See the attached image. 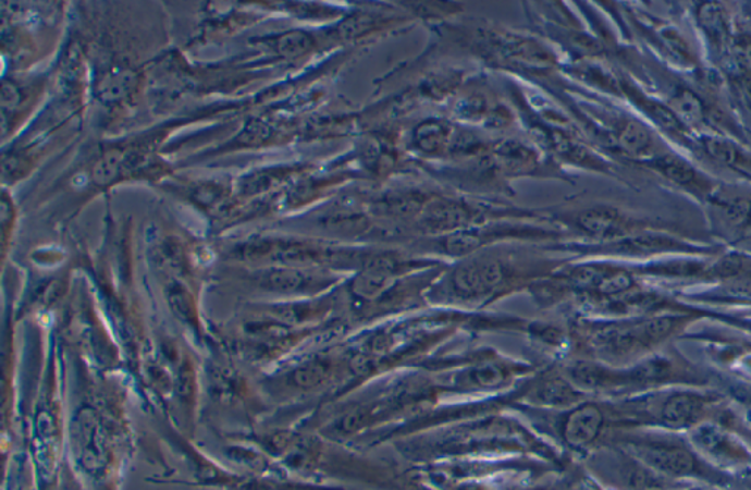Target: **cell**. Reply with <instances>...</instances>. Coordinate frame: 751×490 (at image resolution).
Returning a JSON list of instances; mask_svg holds the SVG:
<instances>
[{
  "label": "cell",
  "instance_id": "cell-1",
  "mask_svg": "<svg viewBox=\"0 0 751 490\" xmlns=\"http://www.w3.org/2000/svg\"><path fill=\"white\" fill-rule=\"evenodd\" d=\"M615 441L665 479L685 485H707L723 490H747L738 477L727 475L709 464L694 450L686 434L660 429H631L621 432Z\"/></svg>",
  "mask_w": 751,
  "mask_h": 490
},
{
  "label": "cell",
  "instance_id": "cell-2",
  "mask_svg": "<svg viewBox=\"0 0 751 490\" xmlns=\"http://www.w3.org/2000/svg\"><path fill=\"white\" fill-rule=\"evenodd\" d=\"M691 445L713 467L734 477L751 471V442L740 428L738 414L723 408L712 420L686 433Z\"/></svg>",
  "mask_w": 751,
  "mask_h": 490
},
{
  "label": "cell",
  "instance_id": "cell-3",
  "mask_svg": "<svg viewBox=\"0 0 751 490\" xmlns=\"http://www.w3.org/2000/svg\"><path fill=\"white\" fill-rule=\"evenodd\" d=\"M344 366L345 362L327 356L299 362L284 373L276 375L269 388L276 395L309 394V392L318 391L335 380L343 371Z\"/></svg>",
  "mask_w": 751,
  "mask_h": 490
},
{
  "label": "cell",
  "instance_id": "cell-4",
  "mask_svg": "<svg viewBox=\"0 0 751 490\" xmlns=\"http://www.w3.org/2000/svg\"><path fill=\"white\" fill-rule=\"evenodd\" d=\"M611 425H624L621 412L598 403H584L569 412L564 424V434L574 446H590L605 434Z\"/></svg>",
  "mask_w": 751,
  "mask_h": 490
},
{
  "label": "cell",
  "instance_id": "cell-5",
  "mask_svg": "<svg viewBox=\"0 0 751 490\" xmlns=\"http://www.w3.org/2000/svg\"><path fill=\"white\" fill-rule=\"evenodd\" d=\"M645 164L664 176V179L670 181V183L689 189L691 193L702 194L706 200L716 192L715 184L707 176H704L702 172L698 171L693 164L682 159L681 156L660 154L645 160Z\"/></svg>",
  "mask_w": 751,
  "mask_h": 490
},
{
  "label": "cell",
  "instance_id": "cell-6",
  "mask_svg": "<svg viewBox=\"0 0 751 490\" xmlns=\"http://www.w3.org/2000/svg\"><path fill=\"white\" fill-rule=\"evenodd\" d=\"M578 225L586 234L611 241V243L648 230L643 223L636 221V219L632 221L626 215L618 212L617 209H610V207H598V209L581 213L578 218Z\"/></svg>",
  "mask_w": 751,
  "mask_h": 490
},
{
  "label": "cell",
  "instance_id": "cell-7",
  "mask_svg": "<svg viewBox=\"0 0 751 490\" xmlns=\"http://www.w3.org/2000/svg\"><path fill=\"white\" fill-rule=\"evenodd\" d=\"M260 289L272 291V293H301L313 289L322 282V278L315 274L303 272L294 268L266 269L256 277Z\"/></svg>",
  "mask_w": 751,
  "mask_h": 490
},
{
  "label": "cell",
  "instance_id": "cell-8",
  "mask_svg": "<svg viewBox=\"0 0 751 490\" xmlns=\"http://www.w3.org/2000/svg\"><path fill=\"white\" fill-rule=\"evenodd\" d=\"M617 142L626 154L645 160L660 155L656 151V138L653 131L645 126L643 122L627 120L618 128Z\"/></svg>",
  "mask_w": 751,
  "mask_h": 490
},
{
  "label": "cell",
  "instance_id": "cell-9",
  "mask_svg": "<svg viewBox=\"0 0 751 490\" xmlns=\"http://www.w3.org/2000/svg\"><path fill=\"white\" fill-rule=\"evenodd\" d=\"M702 146L713 160L751 179V151H747L731 139L723 137H704Z\"/></svg>",
  "mask_w": 751,
  "mask_h": 490
},
{
  "label": "cell",
  "instance_id": "cell-10",
  "mask_svg": "<svg viewBox=\"0 0 751 490\" xmlns=\"http://www.w3.org/2000/svg\"><path fill=\"white\" fill-rule=\"evenodd\" d=\"M698 20L711 44L716 49L728 50L731 37H729L727 12L724 8L715 2L702 3L698 10Z\"/></svg>",
  "mask_w": 751,
  "mask_h": 490
},
{
  "label": "cell",
  "instance_id": "cell-11",
  "mask_svg": "<svg viewBox=\"0 0 751 490\" xmlns=\"http://www.w3.org/2000/svg\"><path fill=\"white\" fill-rule=\"evenodd\" d=\"M668 107L686 128L702 125L706 120V107L702 97L690 88L678 87L669 97Z\"/></svg>",
  "mask_w": 751,
  "mask_h": 490
},
{
  "label": "cell",
  "instance_id": "cell-12",
  "mask_svg": "<svg viewBox=\"0 0 751 490\" xmlns=\"http://www.w3.org/2000/svg\"><path fill=\"white\" fill-rule=\"evenodd\" d=\"M639 103L643 107L644 111L649 113L652 121L655 122L656 125H660L662 130L666 131V133L679 135H685L687 133L686 126L674 115L668 105L644 99V97H641Z\"/></svg>",
  "mask_w": 751,
  "mask_h": 490
},
{
  "label": "cell",
  "instance_id": "cell-13",
  "mask_svg": "<svg viewBox=\"0 0 751 490\" xmlns=\"http://www.w3.org/2000/svg\"><path fill=\"white\" fill-rule=\"evenodd\" d=\"M122 163H124V156H122L120 150L108 151L97 162L95 171H93V180L99 185L112 183L116 179L118 173H120Z\"/></svg>",
  "mask_w": 751,
  "mask_h": 490
},
{
  "label": "cell",
  "instance_id": "cell-14",
  "mask_svg": "<svg viewBox=\"0 0 751 490\" xmlns=\"http://www.w3.org/2000/svg\"><path fill=\"white\" fill-rule=\"evenodd\" d=\"M728 53L736 63L737 74L751 73V39L749 36L732 37Z\"/></svg>",
  "mask_w": 751,
  "mask_h": 490
},
{
  "label": "cell",
  "instance_id": "cell-15",
  "mask_svg": "<svg viewBox=\"0 0 751 490\" xmlns=\"http://www.w3.org/2000/svg\"><path fill=\"white\" fill-rule=\"evenodd\" d=\"M731 90L738 107L751 118V73L734 75Z\"/></svg>",
  "mask_w": 751,
  "mask_h": 490
},
{
  "label": "cell",
  "instance_id": "cell-16",
  "mask_svg": "<svg viewBox=\"0 0 751 490\" xmlns=\"http://www.w3.org/2000/svg\"><path fill=\"white\" fill-rule=\"evenodd\" d=\"M169 303L174 307L180 318L185 320L193 318L194 311L192 299L188 298L187 293H185V290L181 289L180 285H174L169 290Z\"/></svg>",
  "mask_w": 751,
  "mask_h": 490
},
{
  "label": "cell",
  "instance_id": "cell-17",
  "mask_svg": "<svg viewBox=\"0 0 751 490\" xmlns=\"http://www.w3.org/2000/svg\"><path fill=\"white\" fill-rule=\"evenodd\" d=\"M307 45H309V41H307L306 36H303V34L294 33L288 34V36L282 37L280 50L281 53L286 54V57H294V54L304 52V50H306L307 48Z\"/></svg>",
  "mask_w": 751,
  "mask_h": 490
},
{
  "label": "cell",
  "instance_id": "cell-18",
  "mask_svg": "<svg viewBox=\"0 0 751 490\" xmlns=\"http://www.w3.org/2000/svg\"><path fill=\"white\" fill-rule=\"evenodd\" d=\"M20 101V95L19 90L12 84H3L2 88V103H3V109L7 108H14L15 105H19Z\"/></svg>",
  "mask_w": 751,
  "mask_h": 490
},
{
  "label": "cell",
  "instance_id": "cell-19",
  "mask_svg": "<svg viewBox=\"0 0 751 490\" xmlns=\"http://www.w3.org/2000/svg\"><path fill=\"white\" fill-rule=\"evenodd\" d=\"M679 490H723V489L713 488V486H707V485H690V486H687V488L679 489Z\"/></svg>",
  "mask_w": 751,
  "mask_h": 490
}]
</instances>
